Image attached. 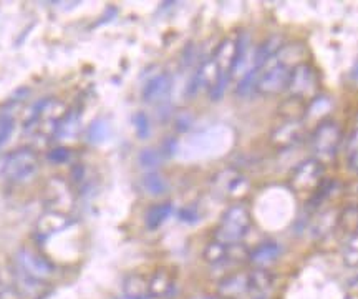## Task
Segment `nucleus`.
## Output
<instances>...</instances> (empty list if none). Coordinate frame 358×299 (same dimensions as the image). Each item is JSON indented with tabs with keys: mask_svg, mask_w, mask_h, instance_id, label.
Segmentation results:
<instances>
[{
	"mask_svg": "<svg viewBox=\"0 0 358 299\" xmlns=\"http://www.w3.org/2000/svg\"><path fill=\"white\" fill-rule=\"evenodd\" d=\"M75 225V220L69 213L55 211V209H47L38 216L35 221L34 236L37 243H43V241L53 238V236L64 233V231L70 230Z\"/></svg>",
	"mask_w": 358,
	"mask_h": 299,
	"instance_id": "1a4fd4ad",
	"label": "nucleus"
},
{
	"mask_svg": "<svg viewBox=\"0 0 358 299\" xmlns=\"http://www.w3.org/2000/svg\"><path fill=\"white\" fill-rule=\"evenodd\" d=\"M237 55H239V35H229L222 39L213 53V60L216 62L219 74L224 78H232V72L237 64Z\"/></svg>",
	"mask_w": 358,
	"mask_h": 299,
	"instance_id": "4468645a",
	"label": "nucleus"
},
{
	"mask_svg": "<svg viewBox=\"0 0 358 299\" xmlns=\"http://www.w3.org/2000/svg\"><path fill=\"white\" fill-rule=\"evenodd\" d=\"M64 185L65 183H57V181L48 183V190H52L50 195H48V202H50L52 208L48 209L69 213L66 211V204L71 203V191L69 186H64Z\"/></svg>",
	"mask_w": 358,
	"mask_h": 299,
	"instance_id": "a211bd4d",
	"label": "nucleus"
},
{
	"mask_svg": "<svg viewBox=\"0 0 358 299\" xmlns=\"http://www.w3.org/2000/svg\"><path fill=\"white\" fill-rule=\"evenodd\" d=\"M138 162H140L141 168H145L146 172H156L161 167V163H163V155L155 148H145L138 155Z\"/></svg>",
	"mask_w": 358,
	"mask_h": 299,
	"instance_id": "5701e85b",
	"label": "nucleus"
},
{
	"mask_svg": "<svg viewBox=\"0 0 358 299\" xmlns=\"http://www.w3.org/2000/svg\"><path fill=\"white\" fill-rule=\"evenodd\" d=\"M13 266L22 273L43 284H50L57 276V265L35 244H24L13 254Z\"/></svg>",
	"mask_w": 358,
	"mask_h": 299,
	"instance_id": "20e7f679",
	"label": "nucleus"
},
{
	"mask_svg": "<svg viewBox=\"0 0 358 299\" xmlns=\"http://www.w3.org/2000/svg\"><path fill=\"white\" fill-rule=\"evenodd\" d=\"M353 80H358V64L355 69H353Z\"/></svg>",
	"mask_w": 358,
	"mask_h": 299,
	"instance_id": "c756f323",
	"label": "nucleus"
},
{
	"mask_svg": "<svg viewBox=\"0 0 358 299\" xmlns=\"http://www.w3.org/2000/svg\"><path fill=\"white\" fill-rule=\"evenodd\" d=\"M282 254V246L277 241H264L257 244L256 248L249 249L248 263L250 267H257V270H271V266L279 260Z\"/></svg>",
	"mask_w": 358,
	"mask_h": 299,
	"instance_id": "dca6fc26",
	"label": "nucleus"
},
{
	"mask_svg": "<svg viewBox=\"0 0 358 299\" xmlns=\"http://www.w3.org/2000/svg\"><path fill=\"white\" fill-rule=\"evenodd\" d=\"M343 263L350 267L358 266V233L352 235L350 238L345 241V246L342 251Z\"/></svg>",
	"mask_w": 358,
	"mask_h": 299,
	"instance_id": "b1692460",
	"label": "nucleus"
},
{
	"mask_svg": "<svg viewBox=\"0 0 358 299\" xmlns=\"http://www.w3.org/2000/svg\"><path fill=\"white\" fill-rule=\"evenodd\" d=\"M250 226H252V218H250L249 208L241 202L232 203L222 213L221 220L214 230V239L227 244V246L239 244L249 233Z\"/></svg>",
	"mask_w": 358,
	"mask_h": 299,
	"instance_id": "7ed1b4c3",
	"label": "nucleus"
},
{
	"mask_svg": "<svg viewBox=\"0 0 358 299\" xmlns=\"http://www.w3.org/2000/svg\"><path fill=\"white\" fill-rule=\"evenodd\" d=\"M15 130V118L10 113H0V148L10 140Z\"/></svg>",
	"mask_w": 358,
	"mask_h": 299,
	"instance_id": "a878e982",
	"label": "nucleus"
},
{
	"mask_svg": "<svg viewBox=\"0 0 358 299\" xmlns=\"http://www.w3.org/2000/svg\"><path fill=\"white\" fill-rule=\"evenodd\" d=\"M345 163L350 172L358 175V120L352 127L345 145Z\"/></svg>",
	"mask_w": 358,
	"mask_h": 299,
	"instance_id": "4be33fe9",
	"label": "nucleus"
},
{
	"mask_svg": "<svg viewBox=\"0 0 358 299\" xmlns=\"http://www.w3.org/2000/svg\"><path fill=\"white\" fill-rule=\"evenodd\" d=\"M214 188L232 200H241L250 191V183L237 169H222L214 178Z\"/></svg>",
	"mask_w": 358,
	"mask_h": 299,
	"instance_id": "9b49d317",
	"label": "nucleus"
},
{
	"mask_svg": "<svg viewBox=\"0 0 358 299\" xmlns=\"http://www.w3.org/2000/svg\"><path fill=\"white\" fill-rule=\"evenodd\" d=\"M342 145V128L332 118H324L317 125L310 137L312 155L322 165L335 160Z\"/></svg>",
	"mask_w": 358,
	"mask_h": 299,
	"instance_id": "39448f33",
	"label": "nucleus"
},
{
	"mask_svg": "<svg viewBox=\"0 0 358 299\" xmlns=\"http://www.w3.org/2000/svg\"><path fill=\"white\" fill-rule=\"evenodd\" d=\"M108 133H110V128L105 120H95V122L90 125L87 137H88V141H92V144H100V141L106 140Z\"/></svg>",
	"mask_w": 358,
	"mask_h": 299,
	"instance_id": "393cba45",
	"label": "nucleus"
},
{
	"mask_svg": "<svg viewBox=\"0 0 358 299\" xmlns=\"http://www.w3.org/2000/svg\"><path fill=\"white\" fill-rule=\"evenodd\" d=\"M324 168L325 165L317 162L315 158L302 162L290 175V188L299 195H310L317 191L324 181Z\"/></svg>",
	"mask_w": 358,
	"mask_h": 299,
	"instance_id": "6e6552de",
	"label": "nucleus"
},
{
	"mask_svg": "<svg viewBox=\"0 0 358 299\" xmlns=\"http://www.w3.org/2000/svg\"><path fill=\"white\" fill-rule=\"evenodd\" d=\"M123 298L134 299H151L148 296V278L140 274H131L123 283Z\"/></svg>",
	"mask_w": 358,
	"mask_h": 299,
	"instance_id": "412c9836",
	"label": "nucleus"
},
{
	"mask_svg": "<svg viewBox=\"0 0 358 299\" xmlns=\"http://www.w3.org/2000/svg\"><path fill=\"white\" fill-rule=\"evenodd\" d=\"M203 260L211 266H221L224 263H229V246L213 239L204 246Z\"/></svg>",
	"mask_w": 358,
	"mask_h": 299,
	"instance_id": "aec40b11",
	"label": "nucleus"
},
{
	"mask_svg": "<svg viewBox=\"0 0 358 299\" xmlns=\"http://www.w3.org/2000/svg\"><path fill=\"white\" fill-rule=\"evenodd\" d=\"M38 153L30 146H20V148L8 151L0 162V176L12 185L32 180L38 173Z\"/></svg>",
	"mask_w": 358,
	"mask_h": 299,
	"instance_id": "f03ea898",
	"label": "nucleus"
},
{
	"mask_svg": "<svg viewBox=\"0 0 358 299\" xmlns=\"http://www.w3.org/2000/svg\"><path fill=\"white\" fill-rule=\"evenodd\" d=\"M141 186L151 196H163L169 190L168 180L164 175H161L158 169L156 172H145V175L141 178Z\"/></svg>",
	"mask_w": 358,
	"mask_h": 299,
	"instance_id": "6ab92c4d",
	"label": "nucleus"
},
{
	"mask_svg": "<svg viewBox=\"0 0 358 299\" xmlns=\"http://www.w3.org/2000/svg\"><path fill=\"white\" fill-rule=\"evenodd\" d=\"M287 92L292 98L306 102V104L320 95V77L313 65L308 62H302L294 67L290 72Z\"/></svg>",
	"mask_w": 358,
	"mask_h": 299,
	"instance_id": "0eeeda50",
	"label": "nucleus"
},
{
	"mask_svg": "<svg viewBox=\"0 0 358 299\" xmlns=\"http://www.w3.org/2000/svg\"><path fill=\"white\" fill-rule=\"evenodd\" d=\"M290 72H292V67L284 64L279 57L274 55L264 64L259 72L256 92L264 97H274L282 92H287Z\"/></svg>",
	"mask_w": 358,
	"mask_h": 299,
	"instance_id": "423d86ee",
	"label": "nucleus"
},
{
	"mask_svg": "<svg viewBox=\"0 0 358 299\" xmlns=\"http://www.w3.org/2000/svg\"><path fill=\"white\" fill-rule=\"evenodd\" d=\"M70 106L57 97H47L38 100L24 120V130L34 135L52 138L57 137L62 123L69 117Z\"/></svg>",
	"mask_w": 358,
	"mask_h": 299,
	"instance_id": "f257e3e1",
	"label": "nucleus"
},
{
	"mask_svg": "<svg viewBox=\"0 0 358 299\" xmlns=\"http://www.w3.org/2000/svg\"><path fill=\"white\" fill-rule=\"evenodd\" d=\"M174 204L171 202H159L146 209L145 213V226L146 230L156 231L169 220L173 215Z\"/></svg>",
	"mask_w": 358,
	"mask_h": 299,
	"instance_id": "f3484780",
	"label": "nucleus"
},
{
	"mask_svg": "<svg viewBox=\"0 0 358 299\" xmlns=\"http://www.w3.org/2000/svg\"><path fill=\"white\" fill-rule=\"evenodd\" d=\"M303 135H306L303 120H282L271 133V144L279 150L292 148L301 144Z\"/></svg>",
	"mask_w": 358,
	"mask_h": 299,
	"instance_id": "f8f14e48",
	"label": "nucleus"
},
{
	"mask_svg": "<svg viewBox=\"0 0 358 299\" xmlns=\"http://www.w3.org/2000/svg\"><path fill=\"white\" fill-rule=\"evenodd\" d=\"M173 78L166 70L150 74L141 85V100L148 105H163L171 95Z\"/></svg>",
	"mask_w": 358,
	"mask_h": 299,
	"instance_id": "9d476101",
	"label": "nucleus"
},
{
	"mask_svg": "<svg viewBox=\"0 0 358 299\" xmlns=\"http://www.w3.org/2000/svg\"><path fill=\"white\" fill-rule=\"evenodd\" d=\"M133 127L138 138H141V140H145V138L151 135L150 118H148V115L143 113V111H138V113L133 115Z\"/></svg>",
	"mask_w": 358,
	"mask_h": 299,
	"instance_id": "bb28decb",
	"label": "nucleus"
},
{
	"mask_svg": "<svg viewBox=\"0 0 358 299\" xmlns=\"http://www.w3.org/2000/svg\"><path fill=\"white\" fill-rule=\"evenodd\" d=\"M176 284V273L173 267L159 266L148 276V296L151 299H164L173 293Z\"/></svg>",
	"mask_w": 358,
	"mask_h": 299,
	"instance_id": "2eb2a0df",
	"label": "nucleus"
},
{
	"mask_svg": "<svg viewBox=\"0 0 358 299\" xmlns=\"http://www.w3.org/2000/svg\"><path fill=\"white\" fill-rule=\"evenodd\" d=\"M179 220L187 223V225H191V223L198 221L199 220V215H198V209L194 208H185L179 211Z\"/></svg>",
	"mask_w": 358,
	"mask_h": 299,
	"instance_id": "c85d7f7f",
	"label": "nucleus"
},
{
	"mask_svg": "<svg viewBox=\"0 0 358 299\" xmlns=\"http://www.w3.org/2000/svg\"><path fill=\"white\" fill-rule=\"evenodd\" d=\"M47 158H48V162L57 163V165L66 163L71 158V150L66 148V146H64V145L55 146V148H52L50 151H48Z\"/></svg>",
	"mask_w": 358,
	"mask_h": 299,
	"instance_id": "cd10ccee",
	"label": "nucleus"
},
{
	"mask_svg": "<svg viewBox=\"0 0 358 299\" xmlns=\"http://www.w3.org/2000/svg\"><path fill=\"white\" fill-rule=\"evenodd\" d=\"M216 294L222 299H243L250 296L249 270L232 271V273L222 276L217 283Z\"/></svg>",
	"mask_w": 358,
	"mask_h": 299,
	"instance_id": "ddd939ff",
	"label": "nucleus"
}]
</instances>
